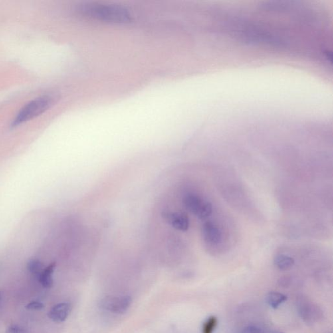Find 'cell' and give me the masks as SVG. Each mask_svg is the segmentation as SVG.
Wrapping results in <instances>:
<instances>
[{"label": "cell", "instance_id": "6da1fadb", "mask_svg": "<svg viewBox=\"0 0 333 333\" xmlns=\"http://www.w3.org/2000/svg\"><path fill=\"white\" fill-rule=\"evenodd\" d=\"M81 11L89 17L112 23H128L132 20L130 11L119 5L90 4L84 6Z\"/></svg>", "mask_w": 333, "mask_h": 333}, {"label": "cell", "instance_id": "7a4b0ae2", "mask_svg": "<svg viewBox=\"0 0 333 333\" xmlns=\"http://www.w3.org/2000/svg\"><path fill=\"white\" fill-rule=\"evenodd\" d=\"M52 100L49 96H42L25 105L14 119L13 126H17L43 114L51 106Z\"/></svg>", "mask_w": 333, "mask_h": 333}, {"label": "cell", "instance_id": "3957f363", "mask_svg": "<svg viewBox=\"0 0 333 333\" xmlns=\"http://www.w3.org/2000/svg\"><path fill=\"white\" fill-rule=\"evenodd\" d=\"M297 310L300 318L308 324L320 322L324 318L322 310L306 297H299L296 302Z\"/></svg>", "mask_w": 333, "mask_h": 333}, {"label": "cell", "instance_id": "277c9868", "mask_svg": "<svg viewBox=\"0 0 333 333\" xmlns=\"http://www.w3.org/2000/svg\"><path fill=\"white\" fill-rule=\"evenodd\" d=\"M132 302V299L130 296H108L99 301L98 306L105 311L122 314L128 310Z\"/></svg>", "mask_w": 333, "mask_h": 333}, {"label": "cell", "instance_id": "5b68a950", "mask_svg": "<svg viewBox=\"0 0 333 333\" xmlns=\"http://www.w3.org/2000/svg\"><path fill=\"white\" fill-rule=\"evenodd\" d=\"M71 310L72 306L69 303H60L51 308L48 316L54 322H63L69 316Z\"/></svg>", "mask_w": 333, "mask_h": 333}, {"label": "cell", "instance_id": "8992f818", "mask_svg": "<svg viewBox=\"0 0 333 333\" xmlns=\"http://www.w3.org/2000/svg\"><path fill=\"white\" fill-rule=\"evenodd\" d=\"M167 221L173 228L181 231H186L189 227L188 217L182 213H167L165 214Z\"/></svg>", "mask_w": 333, "mask_h": 333}, {"label": "cell", "instance_id": "52a82bcc", "mask_svg": "<svg viewBox=\"0 0 333 333\" xmlns=\"http://www.w3.org/2000/svg\"><path fill=\"white\" fill-rule=\"evenodd\" d=\"M202 233L205 241L210 244H217L221 240V233L219 228L212 222L203 225Z\"/></svg>", "mask_w": 333, "mask_h": 333}, {"label": "cell", "instance_id": "ba28073f", "mask_svg": "<svg viewBox=\"0 0 333 333\" xmlns=\"http://www.w3.org/2000/svg\"><path fill=\"white\" fill-rule=\"evenodd\" d=\"M205 203V201H203L201 197L195 194L187 195L183 199V203L186 209L196 216L201 211Z\"/></svg>", "mask_w": 333, "mask_h": 333}, {"label": "cell", "instance_id": "9c48e42d", "mask_svg": "<svg viewBox=\"0 0 333 333\" xmlns=\"http://www.w3.org/2000/svg\"><path fill=\"white\" fill-rule=\"evenodd\" d=\"M56 264L52 263L44 270H42L41 273L39 276V280L42 287L44 288H50L53 286V273L55 270Z\"/></svg>", "mask_w": 333, "mask_h": 333}, {"label": "cell", "instance_id": "30bf717a", "mask_svg": "<svg viewBox=\"0 0 333 333\" xmlns=\"http://www.w3.org/2000/svg\"><path fill=\"white\" fill-rule=\"evenodd\" d=\"M286 300H287V296L278 292H270L266 296V303L270 307L273 309H276L279 307Z\"/></svg>", "mask_w": 333, "mask_h": 333}, {"label": "cell", "instance_id": "8fae6325", "mask_svg": "<svg viewBox=\"0 0 333 333\" xmlns=\"http://www.w3.org/2000/svg\"><path fill=\"white\" fill-rule=\"evenodd\" d=\"M274 264L279 270H288L292 268L294 264V260L289 256L279 255L276 256L274 260Z\"/></svg>", "mask_w": 333, "mask_h": 333}, {"label": "cell", "instance_id": "7c38bea8", "mask_svg": "<svg viewBox=\"0 0 333 333\" xmlns=\"http://www.w3.org/2000/svg\"><path fill=\"white\" fill-rule=\"evenodd\" d=\"M218 320L217 317L211 316L204 322L202 333H213L217 328Z\"/></svg>", "mask_w": 333, "mask_h": 333}, {"label": "cell", "instance_id": "4fadbf2b", "mask_svg": "<svg viewBox=\"0 0 333 333\" xmlns=\"http://www.w3.org/2000/svg\"><path fill=\"white\" fill-rule=\"evenodd\" d=\"M27 270L30 274L39 276L42 271V264L38 260H30L28 262Z\"/></svg>", "mask_w": 333, "mask_h": 333}, {"label": "cell", "instance_id": "5bb4252c", "mask_svg": "<svg viewBox=\"0 0 333 333\" xmlns=\"http://www.w3.org/2000/svg\"><path fill=\"white\" fill-rule=\"evenodd\" d=\"M264 331L260 327L251 325L242 329L237 333H264Z\"/></svg>", "mask_w": 333, "mask_h": 333}, {"label": "cell", "instance_id": "9a60e30c", "mask_svg": "<svg viewBox=\"0 0 333 333\" xmlns=\"http://www.w3.org/2000/svg\"><path fill=\"white\" fill-rule=\"evenodd\" d=\"M26 309L32 310V311H39L44 308V304L41 302L37 301H33L30 302L29 304L26 306Z\"/></svg>", "mask_w": 333, "mask_h": 333}, {"label": "cell", "instance_id": "2e32d148", "mask_svg": "<svg viewBox=\"0 0 333 333\" xmlns=\"http://www.w3.org/2000/svg\"><path fill=\"white\" fill-rule=\"evenodd\" d=\"M25 329L22 328L19 325H12L8 328L6 333H26Z\"/></svg>", "mask_w": 333, "mask_h": 333}, {"label": "cell", "instance_id": "e0dca14e", "mask_svg": "<svg viewBox=\"0 0 333 333\" xmlns=\"http://www.w3.org/2000/svg\"><path fill=\"white\" fill-rule=\"evenodd\" d=\"M280 286H288L290 285V279L288 277H283L280 278L279 281H278Z\"/></svg>", "mask_w": 333, "mask_h": 333}, {"label": "cell", "instance_id": "ac0fdd59", "mask_svg": "<svg viewBox=\"0 0 333 333\" xmlns=\"http://www.w3.org/2000/svg\"><path fill=\"white\" fill-rule=\"evenodd\" d=\"M264 333H285L283 332H277V331H264Z\"/></svg>", "mask_w": 333, "mask_h": 333}, {"label": "cell", "instance_id": "d6986e66", "mask_svg": "<svg viewBox=\"0 0 333 333\" xmlns=\"http://www.w3.org/2000/svg\"><path fill=\"white\" fill-rule=\"evenodd\" d=\"M1 302H2V295L1 292H0V303H1Z\"/></svg>", "mask_w": 333, "mask_h": 333}]
</instances>
